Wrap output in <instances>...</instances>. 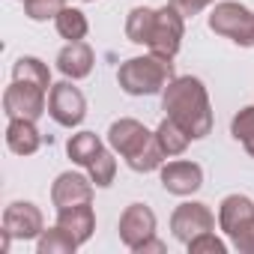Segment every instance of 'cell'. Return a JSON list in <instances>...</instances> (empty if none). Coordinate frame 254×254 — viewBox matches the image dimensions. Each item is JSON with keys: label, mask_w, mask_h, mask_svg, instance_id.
<instances>
[{"label": "cell", "mask_w": 254, "mask_h": 254, "mask_svg": "<svg viewBox=\"0 0 254 254\" xmlns=\"http://www.w3.org/2000/svg\"><path fill=\"white\" fill-rule=\"evenodd\" d=\"M81 245L72 233H66L60 224L42 230V236L36 239V254H75Z\"/></svg>", "instance_id": "ffe728a7"}, {"label": "cell", "mask_w": 254, "mask_h": 254, "mask_svg": "<svg viewBox=\"0 0 254 254\" xmlns=\"http://www.w3.org/2000/svg\"><path fill=\"white\" fill-rule=\"evenodd\" d=\"M57 224L72 233L78 239V245L90 242L93 230H96V212L90 203H78V206H66V209H57Z\"/></svg>", "instance_id": "5bb4252c"}, {"label": "cell", "mask_w": 254, "mask_h": 254, "mask_svg": "<svg viewBox=\"0 0 254 254\" xmlns=\"http://www.w3.org/2000/svg\"><path fill=\"white\" fill-rule=\"evenodd\" d=\"M159 177H162L165 191L177 194V197H189L203 186V168L197 162H189V159H174V162L162 165Z\"/></svg>", "instance_id": "30bf717a"}, {"label": "cell", "mask_w": 254, "mask_h": 254, "mask_svg": "<svg viewBox=\"0 0 254 254\" xmlns=\"http://www.w3.org/2000/svg\"><path fill=\"white\" fill-rule=\"evenodd\" d=\"M3 230L12 233V239H39L45 230V215L30 200H15L3 209Z\"/></svg>", "instance_id": "8fae6325"}, {"label": "cell", "mask_w": 254, "mask_h": 254, "mask_svg": "<svg viewBox=\"0 0 254 254\" xmlns=\"http://www.w3.org/2000/svg\"><path fill=\"white\" fill-rule=\"evenodd\" d=\"M156 24V9L150 6H135L129 15H126V39L135 42V45H147L150 33Z\"/></svg>", "instance_id": "d6986e66"}, {"label": "cell", "mask_w": 254, "mask_h": 254, "mask_svg": "<svg viewBox=\"0 0 254 254\" xmlns=\"http://www.w3.org/2000/svg\"><path fill=\"white\" fill-rule=\"evenodd\" d=\"M54 27H57V33H60L66 42H78V39L87 36L90 21H87V15H84L81 9H69V6H66V9L54 18Z\"/></svg>", "instance_id": "7402d4cb"}, {"label": "cell", "mask_w": 254, "mask_h": 254, "mask_svg": "<svg viewBox=\"0 0 254 254\" xmlns=\"http://www.w3.org/2000/svg\"><path fill=\"white\" fill-rule=\"evenodd\" d=\"M102 150H105V144H102V138H99L96 132H78V135H72V138L66 141L69 159H72L75 165H81V168H90V162H93Z\"/></svg>", "instance_id": "ac0fdd59"}, {"label": "cell", "mask_w": 254, "mask_h": 254, "mask_svg": "<svg viewBox=\"0 0 254 254\" xmlns=\"http://www.w3.org/2000/svg\"><path fill=\"white\" fill-rule=\"evenodd\" d=\"M108 147L114 153H120L126 159L132 171L138 174H150V171H159L165 165V150L159 147L156 141V132H150L144 123L132 120V117H120L111 123L108 129Z\"/></svg>", "instance_id": "7a4b0ae2"}, {"label": "cell", "mask_w": 254, "mask_h": 254, "mask_svg": "<svg viewBox=\"0 0 254 254\" xmlns=\"http://www.w3.org/2000/svg\"><path fill=\"white\" fill-rule=\"evenodd\" d=\"M183 33H186V15L168 3V6L156 9V24H153V33H150L147 48L153 54H159V57H171L174 60L180 54Z\"/></svg>", "instance_id": "8992f818"}, {"label": "cell", "mask_w": 254, "mask_h": 254, "mask_svg": "<svg viewBox=\"0 0 254 254\" xmlns=\"http://www.w3.org/2000/svg\"><path fill=\"white\" fill-rule=\"evenodd\" d=\"M230 242H233V248H236L239 254H254V218H248V221L230 236Z\"/></svg>", "instance_id": "4316f807"}, {"label": "cell", "mask_w": 254, "mask_h": 254, "mask_svg": "<svg viewBox=\"0 0 254 254\" xmlns=\"http://www.w3.org/2000/svg\"><path fill=\"white\" fill-rule=\"evenodd\" d=\"M156 227H159V218H156V212L147 203H129L123 209V215H120V227L117 230H120V242L129 251H135L141 242L156 236Z\"/></svg>", "instance_id": "9c48e42d"}, {"label": "cell", "mask_w": 254, "mask_h": 254, "mask_svg": "<svg viewBox=\"0 0 254 254\" xmlns=\"http://www.w3.org/2000/svg\"><path fill=\"white\" fill-rule=\"evenodd\" d=\"M66 9V0H24V12L30 21H48L57 18Z\"/></svg>", "instance_id": "cb8c5ba5"}, {"label": "cell", "mask_w": 254, "mask_h": 254, "mask_svg": "<svg viewBox=\"0 0 254 254\" xmlns=\"http://www.w3.org/2000/svg\"><path fill=\"white\" fill-rule=\"evenodd\" d=\"M48 114H51V120L57 126H63V129H75V126H81L84 117H87V99L66 78V81L51 87V93H48Z\"/></svg>", "instance_id": "52a82bcc"}, {"label": "cell", "mask_w": 254, "mask_h": 254, "mask_svg": "<svg viewBox=\"0 0 254 254\" xmlns=\"http://www.w3.org/2000/svg\"><path fill=\"white\" fill-rule=\"evenodd\" d=\"M90 200H93V180H90V174L84 177L78 171H66L51 186V203H54V209L90 203Z\"/></svg>", "instance_id": "7c38bea8"}, {"label": "cell", "mask_w": 254, "mask_h": 254, "mask_svg": "<svg viewBox=\"0 0 254 254\" xmlns=\"http://www.w3.org/2000/svg\"><path fill=\"white\" fill-rule=\"evenodd\" d=\"M209 30L236 42L239 48H254V12L236 0H221L212 6Z\"/></svg>", "instance_id": "277c9868"}, {"label": "cell", "mask_w": 254, "mask_h": 254, "mask_svg": "<svg viewBox=\"0 0 254 254\" xmlns=\"http://www.w3.org/2000/svg\"><path fill=\"white\" fill-rule=\"evenodd\" d=\"M93 63H96V54H93V48H90L84 39L66 42V45L60 48V54H57V69H60L63 78H69V81L87 78V75L93 72Z\"/></svg>", "instance_id": "4fadbf2b"}, {"label": "cell", "mask_w": 254, "mask_h": 254, "mask_svg": "<svg viewBox=\"0 0 254 254\" xmlns=\"http://www.w3.org/2000/svg\"><path fill=\"white\" fill-rule=\"evenodd\" d=\"M242 147H245V153L254 159V135H251V138H245V141H242Z\"/></svg>", "instance_id": "f546056e"}, {"label": "cell", "mask_w": 254, "mask_h": 254, "mask_svg": "<svg viewBox=\"0 0 254 254\" xmlns=\"http://www.w3.org/2000/svg\"><path fill=\"white\" fill-rule=\"evenodd\" d=\"M215 0H171V6L174 9H180L186 18H191V15H197V12H203L206 6H212Z\"/></svg>", "instance_id": "83f0119b"}, {"label": "cell", "mask_w": 254, "mask_h": 254, "mask_svg": "<svg viewBox=\"0 0 254 254\" xmlns=\"http://www.w3.org/2000/svg\"><path fill=\"white\" fill-rule=\"evenodd\" d=\"M12 81H27V84H39L45 90H51V69L48 63H42L39 57H18L12 66Z\"/></svg>", "instance_id": "44dd1931"}, {"label": "cell", "mask_w": 254, "mask_h": 254, "mask_svg": "<svg viewBox=\"0 0 254 254\" xmlns=\"http://www.w3.org/2000/svg\"><path fill=\"white\" fill-rule=\"evenodd\" d=\"M21 3H24V0H21Z\"/></svg>", "instance_id": "1f68e13d"}, {"label": "cell", "mask_w": 254, "mask_h": 254, "mask_svg": "<svg viewBox=\"0 0 254 254\" xmlns=\"http://www.w3.org/2000/svg\"><path fill=\"white\" fill-rule=\"evenodd\" d=\"M156 141H159V147L165 150V156L174 159V156H183V153L189 150L191 135L183 129L180 123H174L171 117H165V120L159 123V129H156Z\"/></svg>", "instance_id": "e0dca14e"}, {"label": "cell", "mask_w": 254, "mask_h": 254, "mask_svg": "<svg viewBox=\"0 0 254 254\" xmlns=\"http://www.w3.org/2000/svg\"><path fill=\"white\" fill-rule=\"evenodd\" d=\"M6 147L15 156H33L42 147V132L36 129V120H9V126H6Z\"/></svg>", "instance_id": "2e32d148"}, {"label": "cell", "mask_w": 254, "mask_h": 254, "mask_svg": "<svg viewBox=\"0 0 254 254\" xmlns=\"http://www.w3.org/2000/svg\"><path fill=\"white\" fill-rule=\"evenodd\" d=\"M84 3H96V0H84Z\"/></svg>", "instance_id": "4dcf8cb0"}, {"label": "cell", "mask_w": 254, "mask_h": 254, "mask_svg": "<svg viewBox=\"0 0 254 254\" xmlns=\"http://www.w3.org/2000/svg\"><path fill=\"white\" fill-rule=\"evenodd\" d=\"M230 135H233L236 141H245V138L254 135V105L242 108V111L230 120Z\"/></svg>", "instance_id": "484cf974"}, {"label": "cell", "mask_w": 254, "mask_h": 254, "mask_svg": "<svg viewBox=\"0 0 254 254\" xmlns=\"http://www.w3.org/2000/svg\"><path fill=\"white\" fill-rule=\"evenodd\" d=\"M248 218H254V200L248 194H227L218 203V227L227 236H233Z\"/></svg>", "instance_id": "9a60e30c"}, {"label": "cell", "mask_w": 254, "mask_h": 254, "mask_svg": "<svg viewBox=\"0 0 254 254\" xmlns=\"http://www.w3.org/2000/svg\"><path fill=\"white\" fill-rule=\"evenodd\" d=\"M150 251H153V254H165L168 248H165V242H162V239H156V236H150L147 242H141V245L135 248V254H150Z\"/></svg>", "instance_id": "f1b7e54d"}, {"label": "cell", "mask_w": 254, "mask_h": 254, "mask_svg": "<svg viewBox=\"0 0 254 254\" xmlns=\"http://www.w3.org/2000/svg\"><path fill=\"white\" fill-rule=\"evenodd\" d=\"M191 254H224L227 251V245L212 233V230H206V233H200V236H194L189 245H186Z\"/></svg>", "instance_id": "d4e9b609"}, {"label": "cell", "mask_w": 254, "mask_h": 254, "mask_svg": "<svg viewBox=\"0 0 254 254\" xmlns=\"http://www.w3.org/2000/svg\"><path fill=\"white\" fill-rule=\"evenodd\" d=\"M162 111L165 117L183 126L191 135V141H200L212 132V105L200 78H191V75L174 78L162 93Z\"/></svg>", "instance_id": "6da1fadb"}, {"label": "cell", "mask_w": 254, "mask_h": 254, "mask_svg": "<svg viewBox=\"0 0 254 254\" xmlns=\"http://www.w3.org/2000/svg\"><path fill=\"white\" fill-rule=\"evenodd\" d=\"M174 60L159 57V54H144V57H129L117 69V84L129 96H156L165 93V87L174 81Z\"/></svg>", "instance_id": "3957f363"}, {"label": "cell", "mask_w": 254, "mask_h": 254, "mask_svg": "<svg viewBox=\"0 0 254 254\" xmlns=\"http://www.w3.org/2000/svg\"><path fill=\"white\" fill-rule=\"evenodd\" d=\"M87 174H90V180H93L96 189H108V186L114 183V177H117V159H114V153H111V150H102V153L90 162Z\"/></svg>", "instance_id": "603a6c76"}, {"label": "cell", "mask_w": 254, "mask_h": 254, "mask_svg": "<svg viewBox=\"0 0 254 254\" xmlns=\"http://www.w3.org/2000/svg\"><path fill=\"white\" fill-rule=\"evenodd\" d=\"M48 93L39 84L12 81L3 93V111L9 120H39L48 111Z\"/></svg>", "instance_id": "5b68a950"}, {"label": "cell", "mask_w": 254, "mask_h": 254, "mask_svg": "<svg viewBox=\"0 0 254 254\" xmlns=\"http://www.w3.org/2000/svg\"><path fill=\"white\" fill-rule=\"evenodd\" d=\"M206 230H215V215L206 203L200 200H186L174 209L171 215V233L180 239V242H191L194 236L206 233Z\"/></svg>", "instance_id": "ba28073f"}]
</instances>
